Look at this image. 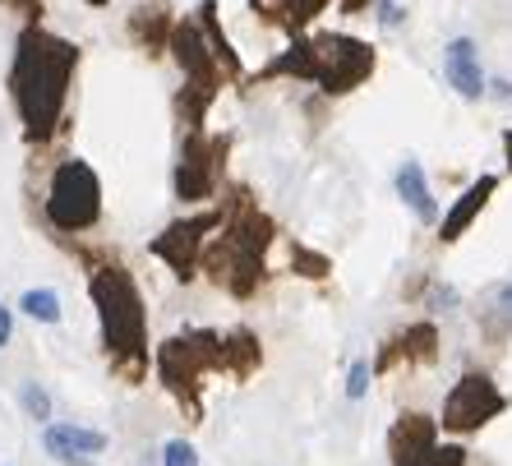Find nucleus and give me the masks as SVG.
Here are the masks:
<instances>
[{
	"instance_id": "24",
	"label": "nucleus",
	"mask_w": 512,
	"mask_h": 466,
	"mask_svg": "<svg viewBox=\"0 0 512 466\" xmlns=\"http://www.w3.org/2000/svg\"><path fill=\"white\" fill-rule=\"evenodd\" d=\"M494 93H499L503 102H512V84H494Z\"/></svg>"
},
{
	"instance_id": "4",
	"label": "nucleus",
	"mask_w": 512,
	"mask_h": 466,
	"mask_svg": "<svg viewBox=\"0 0 512 466\" xmlns=\"http://www.w3.org/2000/svg\"><path fill=\"white\" fill-rule=\"evenodd\" d=\"M102 213V185H97L93 167L70 157L65 167L51 176V190H47V217L56 231H84L97 222Z\"/></svg>"
},
{
	"instance_id": "14",
	"label": "nucleus",
	"mask_w": 512,
	"mask_h": 466,
	"mask_svg": "<svg viewBox=\"0 0 512 466\" xmlns=\"http://www.w3.org/2000/svg\"><path fill=\"white\" fill-rule=\"evenodd\" d=\"M259 360H263V351H259V337H254L250 328H236L231 337H222V370H231L236 379L259 370Z\"/></svg>"
},
{
	"instance_id": "15",
	"label": "nucleus",
	"mask_w": 512,
	"mask_h": 466,
	"mask_svg": "<svg viewBox=\"0 0 512 466\" xmlns=\"http://www.w3.org/2000/svg\"><path fill=\"white\" fill-rule=\"evenodd\" d=\"M19 310H24L28 319H37V323H60V296L56 291H47V287H33V291H24Z\"/></svg>"
},
{
	"instance_id": "16",
	"label": "nucleus",
	"mask_w": 512,
	"mask_h": 466,
	"mask_svg": "<svg viewBox=\"0 0 512 466\" xmlns=\"http://www.w3.org/2000/svg\"><path fill=\"white\" fill-rule=\"evenodd\" d=\"M19 402H24V416L37 420V425H51V393L37 379L19 383Z\"/></svg>"
},
{
	"instance_id": "7",
	"label": "nucleus",
	"mask_w": 512,
	"mask_h": 466,
	"mask_svg": "<svg viewBox=\"0 0 512 466\" xmlns=\"http://www.w3.org/2000/svg\"><path fill=\"white\" fill-rule=\"evenodd\" d=\"M439 356V328L434 323H411L406 333H397V337H388L383 342V351H379V360H374V370L379 374H388L393 365H429V360Z\"/></svg>"
},
{
	"instance_id": "27",
	"label": "nucleus",
	"mask_w": 512,
	"mask_h": 466,
	"mask_svg": "<svg viewBox=\"0 0 512 466\" xmlns=\"http://www.w3.org/2000/svg\"><path fill=\"white\" fill-rule=\"evenodd\" d=\"M88 5H102V0H88Z\"/></svg>"
},
{
	"instance_id": "8",
	"label": "nucleus",
	"mask_w": 512,
	"mask_h": 466,
	"mask_svg": "<svg viewBox=\"0 0 512 466\" xmlns=\"http://www.w3.org/2000/svg\"><path fill=\"white\" fill-rule=\"evenodd\" d=\"M217 157H222V144H203V139H190V144H185V153H180V167H176L180 199H203V194L213 190Z\"/></svg>"
},
{
	"instance_id": "20",
	"label": "nucleus",
	"mask_w": 512,
	"mask_h": 466,
	"mask_svg": "<svg viewBox=\"0 0 512 466\" xmlns=\"http://www.w3.org/2000/svg\"><path fill=\"white\" fill-rule=\"evenodd\" d=\"M291 259L305 268V277H328V259H323V254H310V250H300V245H296V254H291Z\"/></svg>"
},
{
	"instance_id": "12",
	"label": "nucleus",
	"mask_w": 512,
	"mask_h": 466,
	"mask_svg": "<svg viewBox=\"0 0 512 466\" xmlns=\"http://www.w3.org/2000/svg\"><path fill=\"white\" fill-rule=\"evenodd\" d=\"M494 190H499V180H494V176H480L476 185H471V190H466L462 199H457L453 213L443 217V231H439L443 245H453V240H462V231L471 227V222H476L480 213H485V204H489V194H494Z\"/></svg>"
},
{
	"instance_id": "23",
	"label": "nucleus",
	"mask_w": 512,
	"mask_h": 466,
	"mask_svg": "<svg viewBox=\"0 0 512 466\" xmlns=\"http://www.w3.org/2000/svg\"><path fill=\"white\" fill-rule=\"evenodd\" d=\"M379 19H383V28H397V24H402V10H397L393 0H383V14H379Z\"/></svg>"
},
{
	"instance_id": "17",
	"label": "nucleus",
	"mask_w": 512,
	"mask_h": 466,
	"mask_svg": "<svg viewBox=\"0 0 512 466\" xmlns=\"http://www.w3.org/2000/svg\"><path fill=\"white\" fill-rule=\"evenodd\" d=\"M162 466H199V453H194L190 439H171L162 448Z\"/></svg>"
},
{
	"instance_id": "10",
	"label": "nucleus",
	"mask_w": 512,
	"mask_h": 466,
	"mask_svg": "<svg viewBox=\"0 0 512 466\" xmlns=\"http://www.w3.org/2000/svg\"><path fill=\"white\" fill-rule=\"evenodd\" d=\"M443 74L448 84L466 97V102H480L485 97V70H480V56H476V42L471 37H453L448 51H443Z\"/></svg>"
},
{
	"instance_id": "21",
	"label": "nucleus",
	"mask_w": 512,
	"mask_h": 466,
	"mask_svg": "<svg viewBox=\"0 0 512 466\" xmlns=\"http://www.w3.org/2000/svg\"><path fill=\"white\" fill-rule=\"evenodd\" d=\"M494 314H499L503 328H512V282L508 287H499V296H494Z\"/></svg>"
},
{
	"instance_id": "22",
	"label": "nucleus",
	"mask_w": 512,
	"mask_h": 466,
	"mask_svg": "<svg viewBox=\"0 0 512 466\" xmlns=\"http://www.w3.org/2000/svg\"><path fill=\"white\" fill-rule=\"evenodd\" d=\"M10 337H14V319H10V310L0 305V347H10Z\"/></svg>"
},
{
	"instance_id": "25",
	"label": "nucleus",
	"mask_w": 512,
	"mask_h": 466,
	"mask_svg": "<svg viewBox=\"0 0 512 466\" xmlns=\"http://www.w3.org/2000/svg\"><path fill=\"white\" fill-rule=\"evenodd\" d=\"M370 0H342V10H365Z\"/></svg>"
},
{
	"instance_id": "3",
	"label": "nucleus",
	"mask_w": 512,
	"mask_h": 466,
	"mask_svg": "<svg viewBox=\"0 0 512 466\" xmlns=\"http://www.w3.org/2000/svg\"><path fill=\"white\" fill-rule=\"evenodd\" d=\"M93 300L102 314V337L125 379H139L143 370V300L125 268H102L93 277Z\"/></svg>"
},
{
	"instance_id": "9",
	"label": "nucleus",
	"mask_w": 512,
	"mask_h": 466,
	"mask_svg": "<svg viewBox=\"0 0 512 466\" xmlns=\"http://www.w3.org/2000/svg\"><path fill=\"white\" fill-rule=\"evenodd\" d=\"M217 217H190V222H176V227H167V236L157 240L153 250L162 254V259L176 268L180 277H190L194 273V259H199L203 250V231L213 227Z\"/></svg>"
},
{
	"instance_id": "18",
	"label": "nucleus",
	"mask_w": 512,
	"mask_h": 466,
	"mask_svg": "<svg viewBox=\"0 0 512 466\" xmlns=\"http://www.w3.org/2000/svg\"><path fill=\"white\" fill-rule=\"evenodd\" d=\"M370 360H356V365H351V374H346V397H351V402H360V397H365V388H370Z\"/></svg>"
},
{
	"instance_id": "2",
	"label": "nucleus",
	"mask_w": 512,
	"mask_h": 466,
	"mask_svg": "<svg viewBox=\"0 0 512 466\" xmlns=\"http://www.w3.org/2000/svg\"><path fill=\"white\" fill-rule=\"evenodd\" d=\"M268 74H296V79H310L323 93H351L374 74V47L360 42V37L346 33H319V37H300L296 47L277 56L268 65Z\"/></svg>"
},
{
	"instance_id": "26",
	"label": "nucleus",
	"mask_w": 512,
	"mask_h": 466,
	"mask_svg": "<svg viewBox=\"0 0 512 466\" xmlns=\"http://www.w3.org/2000/svg\"><path fill=\"white\" fill-rule=\"evenodd\" d=\"M503 148H508V167H512V130L503 134Z\"/></svg>"
},
{
	"instance_id": "5",
	"label": "nucleus",
	"mask_w": 512,
	"mask_h": 466,
	"mask_svg": "<svg viewBox=\"0 0 512 466\" xmlns=\"http://www.w3.org/2000/svg\"><path fill=\"white\" fill-rule=\"evenodd\" d=\"M503 407H508V402H503L499 383L489 379V374H462V379L453 383V393L443 397V430L471 434V430H480V425H489Z\"/></svg>"
},
{
	"instance_id": "6",
	"label": "nucleus",
	"mask_w": 512,
	"mask_h": 466,
	"mask_svg": "<svg viewBox=\"0 0 512 466\" xmlns=\"http://www.w3.org/2000/svg\"><path fill=\"white\" fill-rule=\"evenodd\" d=\"M42 443H47V457H56L60 466H93V457L107 448V434L60 420V425H47V430H42Z\"/></svg>"
},
{
	"instance_id": "19",
	"label": "nucleus",
	"mask_w": 512,
	"mask_h": 466,
	"mask_svg": "<svg viewBox=\"0 0 512 466\" xmlns=\"http://www.w3.org/2000/svg\"><path fill=\"white\" fill-rule=\"evenodd\" d=\"M420 466H466V453H462V448H453V443H448V448H439V443H434V448L420 457Z\"/></svg>"
},
{
	"instance_id": "1",
	"label": "nucleus",
	"mask_w": 512,
	"mask_h": 466,
	"mask_svg": "<svg viewBox=\"0 0 512 466\" xmlns=\"http://www.w3.org/2000/svg\"><path fill=\"white\" fill-rule=\"evenodd\" d=\"M74 47L51 33H24L19 42V60H14V102L24 116L28 134H47L65 111V88L74 74Z\"/></svg>"
},
{
	"instance_id": "13",
	"label": "nucleus",
	"mask_w": 512,
	"mask_h": 466,
	"mask_svg": "<svg viewBox=\"0 0 512 466\" xmlns=\"http://www.w3.org/2000/svg\"><path fill=\"white\" fill-rule=\"evenodd\" d=\"M397 194H402V204L420 217V222H434L439 208H434V194H429V180L420 171V162H402L397 167Z\"/></svg>"
},
{
	"instance_id": "11",
	"label": "nucleus",
	"mask_w": 512,
	"mask_h": 466,
	"mask_svg": "<svg viewBox=\"0 0 512 466\" xmlns=\"http://www.w3.org/2000/svg\"><path fill=\"white\" fill-rule=\"evenodd\" d=\"M434 448V420L420 416V411H406L397 416L393 434H388V457L393 466H420V457Z\"/></svg>"
}]
</instances>
